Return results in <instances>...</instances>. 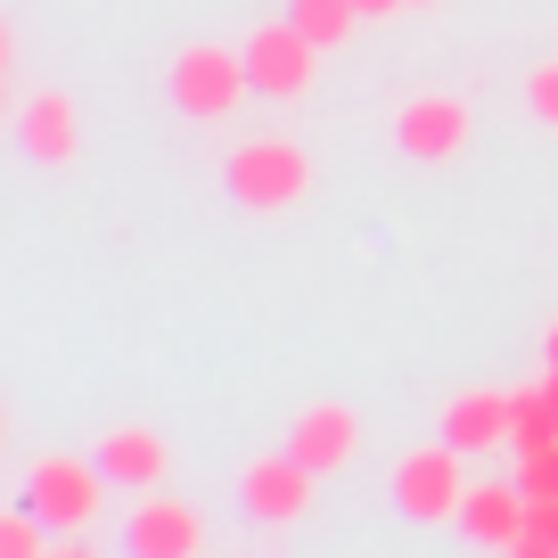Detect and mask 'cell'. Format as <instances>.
<instances>
[{"label": "cell", "instance_id": "6da1fadb", "mask_svg": "<svg viewBox=\"0 0 558 558\" xmlns=\"http://www.w3.org/2000/svg\"><path fill=\"white\" fill-rule=\"evenodd\" d=\"M25 509H41L50 518V534L66 542V534H90L99 525V509H107V469H99V452H50V460H34L25 469Z\"/></svg>", "mask_w": 558, "mask_h": 558}, {"label": "cell", "instance_id": "7a4b0ae2", "mask_svg": "<svg viewBox=\"0 0 558 558\" xmlns=\"http://www.w3.org/2000/svg\"><path fill=\"white\" fill-rule=\"evenodd\" d=\"M304 190H313V157H304L296 140L263 132V140H239V148H230V197H239L246 214H288Z\"/></svg>", "mask_w": 558, "mask_h": 558}, {"label": "cell", "instance_id": "3957f363", "mask_svg": "<svg viewBox=\"0 0 558 558\" xmlns=\"http://www.w3.org/2000/svg\"><path fill=\"white\" fill-rule=\"evenodd\" d=\"M460 444H418V452L395 460V509L411 525H460V501H469V476H460Z\"/></svg>", "mask_w": 558, "mask_h": 558}, {"label": "cell", "instance_id": "277c9868", "mask_svg": "<svg viewBox=\"0 0 558 558\" xmlns=\"http://www.w3.org/2000/svg\"><path fill=\"white\" fill-rule=\"evenodd\" d=\"M255 90V74H246V50H222V41H190V50L173 58V107L190 123H222L230 107Z\"/></svg>", "mask_w": 558, "mask_h": 558}, {"label": "cell", "instance_id": "5b68a950", "mask_svg": "<svg viewBox=\"0 0 558 558\" xmlns=\"http://www.w3.org/2000/svg\"><path fill=\"white\" fill-rule=\"evenodd\" d=\"M313 485H320V469L296 452V444H279V452H263V460H246V476H239V501H246V518L255 525H304L313 518Z\"/></svg>", "mask_w": 558, "mask_h": 558}, {"label": "cell", "instance_id": "8992f818", "mask_svg": "<svg viewBox=\"0 0 558 558\" xmlns=\"http://www.w3.org/2000/svg\"><path fill=\"white\" fill-rule=\"evenodd\" d=\"M239 50H246V74H255L263 99H304L313 74H320V41L304 34L296 17H288V25H255Z\"/></svg>", "mask_w": 558, "mask_h": 558}, {"label": "cell", "instance_id": "52a82bcc", "mask_svg": "<svg viewBox=\"0 0 558 558\" xmlns=\"http://www.w3.org/2000/svg\"><path fill=\"white\" fill-rule=\"evenodd\" d=\"M469 132H476L469 99H444V90H418V99L395 107V148L418 157V165H452L469 148Z\"/></svg>", "mask_w": 558, "mask_h": 558}, {"label": "cell", "instance_id": "ba28073f", "mask_svg": "<svg viewBox=\"0 0 558 558\" xmlns=\"http://www.w3.org/2000/svg\"><path fill=\"white\" fill-rule=\"evenodd\" d=\"M17 140L34 165H74L83 157V107L66 99V90H34V99L17 107Z\"/></svg>", "mask_w": 558, "mask_h": 558}, {"label": "cell", "instance_id": "9c48e42d", "mask_svg": "<svg viewBox=\"0 0 558 558\" xmlns=\"http://www.w3.org/2000/svg\"><path fill=\"white\" fill-rule=\"evenodd\" d=\"M123 534H132L140 558H197V550H206V518H197L190 501H165V493H148Z\"/></svg>", "mask_w": 558, "mask_h": 558}, {"label": "cell", "instance_id": "30bf717a", "mask_svg": "<svg viewBox=\"0 0 558 558\" xmlns=\"http://www.w3.org/2000/svg\"><path fill=\"white\" fill-rule=\"evenodd\" d=\"M288 444H296L320 476H337V469H353V452H362V418H353L345 402H313V411H296Z\"/></svg>", "mask_w": 558, "mask_h": 558}, {"label": "cell", "instance_id": "8fae6325", "mask_svg": "<svg viewBox=\"0 0 558 558\" xmlns=\"http://www.w3.org/2000/svg\"><path fill=\"white\" fill-rule=\"evenodd\" d=\"M99 469H107V485H123V493H157L165 469H173V452H165L157 427H107L99 436Z\"/></svg>", "mask_w": 558, "mask_h": 558}, {"label": "cell", "instance_id": "7c38bea8", "mask_svg": "<svg viewBox=\"0 0 558 558\" xmlns=\"http://www.w3.org/2000/svg\"><path fill=\"white\" fill-rule=\"evenodd\" d=\"M525 509H534L525 485H469V501H460V534L485 542V550H518Z\"/></svg>", "mask_w": 558, "mask_h": 558}, {"label": "cell", "instance_id": "4fadbf2b", "mask_svg": "<svg viewBox=\"0 0 558 558\" xmlns=\"http://www.w3.org/2000/svg\"><path fill=\"white\" fill-rule=\"evenodd\" d=\"M444 436L460 452H501L509 444V395H452L444 402Z\"/></svg>", "mask_w": 558, "mask_h": 558}, {"label": "cell", "instance_id": "5bb4252c", "mask_svg": "<svg viewBox=\"0 0 558 558\" xmlns=\"http://www.w3.org/2000/svg\"><path fill=\"white\" fill-rule=\"evenodd\" d=\"M534 444H558V386H525L509 395V452H534Z\"/></svg>", "mask_w": 558, "mask_h": 558}, {"label": "cell", "instance_id": "9a60e30c", "mask_svg": "<svg viewBox=\"0 0 558 558\" xmlns=\"http://www.w3.org/2000/svg\"><path fill=\"white\" fill-rule=\"evenodd\" d=\"M288 17H296L304 34L320 41V50H345V41H353V25H362V0H296Z\"/></svg>", "mask_w": 558, "mask_h": 558}, {"label": "cell", "instance_id": "2e32d148", "mask_svg": "<svg viewBox=\"0 0 558 558\" xmlns=\"http://www.w3.org/2000/svg\"><path fill=\"white\" fill-rule=\"evenodd\" d=\"M518 558H558V493H534L525 534H518Z\"/></svg>", "mask_w": 558, "mask_h": 558}, {"label": "cell", "instance_id": "e0dca14e", "mask_svg": "<svg viewBox=\"0 0 558 558\" xmlns=\"http://www.w3.org/2000/svg\"><path fill=\"white\" fill-rule=\"evenodd\" d=\"M525 107H534V123L558 132V58H542V66L525 74Z\"/></svg>", "mask_w": 558, "mask_h": 558}, {"label": "cell", "instance_id": "ac0fdd59", "mask_svg": "<svg viewBox=\"0 0 558 558\" xmlns=\"http://www.w3.org/2000/svg\"><path fill=\"white\" fill-rule=\"evenodd\" d=\"M41 525H50L41 509H17V518H0V550H9V558H34V550H41Z\"/></svg>", "mask_w": 558, "mask_h": 558}, {"label": "cell", "instance_id": "d6986e66", "mask_svg": "<svg viewBox=\"0 0 558 558\" xmlns=\"http://www.w3.org/2000/svg\"><path fill=\"white\" fill-rule=\"evenodd\" d=\"M518 485H525V493H558V444L518 452Z\"/></svg>", "mask_w": 558, "mask_h": 558}, {"label": "cell", "instance_id": "ffe728a7", "mask_svg": "<svg viewBox=\"0 0 558 558\" xmlns=\"http://www.w3.org/2000/svg\"><path fill=\"white\" fill-rule=\"evenodd\" d=\"M395 9H411V0H362V17H395Z\"/></svg>", "mask_w": 558, "mask_h": 558}, {"label": "cell", "instance_id": "44dd1931", "mask_svg": "<svg viewBox=\"0 0 558 558\" xmlns=\"http://www.w3.org/2000/svg\"><path fill=\"white\" fill-rule=\"evenodd\" d=\"M550 369H558V320H550Z\"/></svg>", "mask_w": 558, "mask_h": 558}, {"label": "cell", "instance_id": "7402d4cb", "mask_svg": "<svg viewBox=\"0 0 558 558\" xmlns=\"http://www.w3.org/2000/svg\"><path fill=\"white\" fill-rule=\"evenodd\" d=\"M411 9H436V0H411Z\"/></svg>", "mask_w": 558, "mask_h": 558}]
</instances>
